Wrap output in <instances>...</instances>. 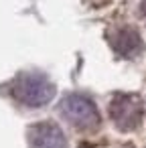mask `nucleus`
Segmentation results:
<instances>
[{
	"mask_svg": "<svg viewBox=\"0 0 146 148\" xmlns=\"http://www.w3.org/2000/svg\"><path fill=\"white\" fill-rule=\"evenodd\" d=\"M12 95L29 106V108H41L45 103H49L55 95V87L49 79H45L43 75H35V73H27L21 75L14 85H12Z\"/></svg>",
	"mask_w": 146,
	"mask_h": 148,
	"instance_id": "obj_1",
	"label": "nucleus"
},
{
	"mask_svg": "<svg viewBox=\"0 0 146 148\" xmlns=\"http://www.w3.org/2000/svg\"><path fill=\"white\" fill-rule=\"evenodd\" d=\"M59 112L61 116L71 124V126H77V128H83V130H89V128H95L99 124V114H97V108L91 99H87L85 95H77V93H71L67 97L61 99L59 103Z\"/></svg>",
	"mask_w": 146,
	"mask_h": 148,
	"instance_id": "obj_2",
	"label": "nucleus"
},
{
	"mask_svg": "<svg viewBox=\"0 0 146 148\" xmlns=\"http://www.w3.org/2000/svg\"><path fill=\"white\" fill-rule=\"evenodd\" d=\"M110 116L120 130H134L140 126L144 116L142 99L132 93H118L110 103Z\"/></svg>",
	"mask_w": 146,
	"mask_h": 148,
	"instance_id": "obj_3",
	"label": "nucleus"
},
{
	"mask_svg": "<svg viewBox=\"0 0 146 148\" xmlns=\"http://www.w3.org/2000/svg\"><path fill=\"white\" fill-rule=\"evenodd\" d=\"M31 148H67V140L61 128L53 122H41L29 130Z\"/></svg>",
	"mask_w": 146,
	"mask_h": 148,
	"instance_id": "obj_4",
	"label": "nucleus"
},
{
	"mask_svg": "<svg viewBox=\"0 0 146 148\" xmlns=\"http://www.w3.org/2000/svg\"><path fill=\"white\" fill-rule=\"evenodd\" d=\"M112 47L122 57H136L142 51V39L134 29H120L112 35Z\"/></svg>",
	"mask_w": 146,
	"mask_h": 148,
	"instance_id": "obj_5",
	"label": "nucleus"
},
{
	"mask_svg": "<svg viewBox=\"0 0 146 148\" xmlns=\"http://www.w3.org/2000/svg\"><path fill=\"white\" fill-rule=\"evenodd\" d=\"M142 14H144V18H146V0H142Z\"/></svg>",
	"mask_w": 146,
	"mask_h": 148,
	"instance_id": "obj_6",
	"label": "nucleus"
}]
</instances>
